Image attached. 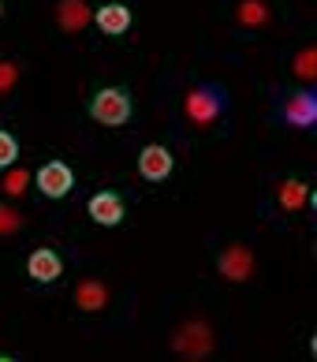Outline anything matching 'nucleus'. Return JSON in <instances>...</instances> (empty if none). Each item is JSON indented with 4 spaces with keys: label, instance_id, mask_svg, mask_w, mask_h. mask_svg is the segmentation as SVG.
Here are the masks:
<instances>
[{
    "label": "nucleus",
    "instance_id": "f257e3e1",
    "mask_svg": "<svg viewBox=\"0 0 317 362\" xmlns=\"http://www.w3.org/2000/svg\"><path fill=\"white\" fill-rule=\"evenodd\" d=\"M224 109H228V93H224V86H217V83H198L187 93V101H183V112H187V119L194 127L217 124V119L224 116Z\"/></svg>",
    "mask_w": 317,
    "mask_h": 362
},
{
    "label": "nucleus",
    "instance_id": "f03ea898",
    "mask_svg": "<svg viewBox=\"0 0 317 362\" xmlns=\"http://www.w3.org/2000/svg\"><path fill=\"white\" fill-rule=\"evenodd\" d=\"M131 112H135V105H131V93L124 86H104L90 98V116L104 127H124Z\"/></svg>",
    "mask_w": 317,
    "mask_h": 362
},
{
    "label": "nucleus",
    "instance_id": "7ed1b4c3",
    "mask_svg": "<svg viewBox=\"0 0 317 362\" xmlns=\"http://www.w3.org/2000/svg\"><path fill=\"white\" fill-rule=\"evenodd\" d=\"M172 351L179 358H209V351H213V329L205 321H183L172 332Z\"/></svg>",
    "mask_w": 317,
    "mask_h": 362
},
{
    "label": "nucleus",
    "instance_id": "20e7f679",
    "mask_svg": "<svg viewBox=\"0 0 317 362\" xmlns=\"http://www.w3.org/2000/svg\"><path fill=\"white\" fill-rule=\"evenodd\" d=\"M217 273L232 284H243V280L254 276V250L246 243H228L217 254Z\"/></svg>",
    "mask_w": 317,
    "mask_h": 362
},
{
    "label": "nucleus",
    "instance_id": "39448f33",
    "mask_svg": "<svg viewBox=\"0 0 317 362\" xmlns=\"http://www.w3.org/2000/svg\"><path fill=\"white\" fill-rule=\"evenodd\" d=\"M30 180L37 183V191H42L45 198H64L75 187V172L64 165V160H49V165H42Z\"/></svg>",
    "mask_w": 317,
    "mask_h": 362
},
{
    "label": "nucleus",
    "instance_id": "423d86ee",
    "mask_svg": "<svg viewBox=\"0 0 317 362\" xmlns=\"http://www.w3.org/2000/svg\"><path fill=\"white\" fill-rule=\"evenodd\" d=\"M86 213H90V221H94V224L116 228V224L127 217V206H124L120 191H97V194L86 202Z\"/></svg>",
    "mask_w": 317,
    "mask_h": 362
},
{
    "label": "nucleus",
    "instance_id": "0eeeda50",
    "mask_svg": "<svg viewBox=\"0 0 317 362\" xmlns=\"http://www.w3.org/2000/svg\"><path fill=\"white\" fill-rule=\"evenodd\" d=\"M280 119H284V124H292V127H299V131L313 127L317 124V98L310 90L292 93V98L280 105Z\"/></svg>",
    "mask_w": 317,
    "mask_h": 362
},
{
    "label": "nucleus",
    "instance_id": "6e6552de",
    "mask_svg": "<svg viewBox=\"0 0 317 362\" xmlns=\"http://www.w3.org/2000/svg\"><path fill=\"white\" fill-rule=\"evenodd\" d=\"M172 168H176V160H172L168 146H161V142H153L138 153V172H142V180H150V183H165L172 176Z\"/></svg>",
    "mask_w": 317,
    "mask_h": 362
},
{
    "label": "nucleus",
    "instance_id": "1a4fd4ad",
    "mask_svg": "<svg viewBox=\"0 0 317 362\" xmlns=\"http://www.w3.org/2000/svg\"><path fill=\"white\" fill-rule=\"evenodd\" d=\"M26 273H30V280H37V284H52V280H60V273H64V258L52 247H37L30 258H26Z\"/></svg>",
    "mask_w": 317,
    "mask_h": 362
},
{
    "label": "nucleus",
    "instance_id": "9d476101",
    "mask_svg": "<svg viewBox=\"0 0 317 362\" xmlns=\"http://www.w3.org/2000/svg\"><path fill=\"white\" fill-rule=\"evenodd\" d=\"M52 19H56V26L64 34H78V30H86V23L94 19V11H90L86 0H56Z\"/></svg>",
    "mask_w": 317,
    "mask_h": 362
},
{
    "label": "nucleus",
    "instance_id": "9b49d317",
    "mask_svg": "<svg viewBox=\"0 0 317 362\" xmlns=\"http://www.w3.org/2000/svg\"><path fill=\"white\" fill-rule=\"evenodd\" d=\"M75 306L78 310H86V314H97L109 306V284L97 276H86V280H78L75 284Z\"/></svg>",
    "mask_w": 317,
    "mask_h": 362
},
{
    "label": "nucleus",
    "instance_id": "f8f14e48",
    "mask_svg": "<svg viewBox=\"0 0 317 362\" xmlns=\"http://www.w3.org/2000/svg\"><path fill=\"white\" fill-rule=\"evenodd\" d=\"M94 23L101 26L104 34L120 37V34L131 30V8L127 4H104L101 11H94Z\"/></svg>",
    "mask_w": 317,
    "mask_h": 362
},
{
    "label": "nucleus",
    "instance_id": "ddd939ff",
    "mask_svg": "<svg viewBox=\"0 0 317 362\" xmlns=\"http://www.w3.org/2000/svg\"><path fill=\"white\" fill-rule=\"evenodd\" d=\"M276 198H280V209H302L310 202V187L302 180H287L280 191H276Z\"/></svg>",
    "mask_w": 317,
    "mask_h": 362
},
{
    "label": "nucleus",
    "instance_id": "4468645a",
    "mask_svg": "<svg viewBox=\"0 0 317 362\" xmlns=\"http://www.w3.org/2000/svg\"><path fill=\"white\" fill-rule=\"evenodd\" d=\"M235 19L246 26H265L269 23V4L265 0H239L235 4Z\"/></svg>",
    "mask_w": 317,
    "mask_h": 362
},
{
    "label": "nucleus",
    "instance_id": "2eb2a0df",
    "mask_svg": "<svg viewBox=\"0 0 317 362\" xmlns=\"http://www.w3.org/2000/svg\"><path fill=\"white\" fill-rule=\"evenodd\" d=\"M292 71L302 78V83H313V78H317V49H313V45L299 49V57H295V64H292Z\"/></svg>",
    "mask_w": 317,
    "mask_h": 362
},
{
    "label": "nucleus",
    "instance_id": "dca6fc26",
    "mask_svg": "<svg viewBox=\"0 0 317 362\" xmlns=\"http://www.w3.org/2000/svg\"><path fill=\"white\" fill-rule=\"evenodd\" d=\"M26 187H30V172H26V168H8V172H4V180H0V191L11 194V198L23 194Z\"/></svg>",
    "mask_w": 317,
    "mask_h": 362
},
{
    "label": "nucleus",
    "instance_id": "f3484780",
    "mask_svg": "<svg viewBox=\"0 0 317 362\" xmlns=\"http://www.w3.org/2000/svg\"><path fill=\"white\" fill-rule=\"evenodd\" d=\"M23 228H26V217H23V213L0 202V239H4V235H16V232H23Z\"/></svg>",
    "mask_w": 317,
    "mask_h": 362
},
{
    "label": "nucleus",
    "instance_id": "a211bd4d",
    "mask_svg": "<svg viewBox=\"0 0 317 362\" xmlns=\"http://www.w3.org/2000/svg\"><path fill=\"white\" fill-rule=\"evenodd\" d=\"M16 157H19V142L11 131H0V168H11L16 165Z\"/></svg>",
    "mask_w": 317,
    "mask_h": 362
},
{
    "label": "nucleus",
    "instance_id": "6ab92c4d",
    "mask_svg": "<svg viewBox=\"0 0 317 362\" xmlns=\"http://www.w3.org/2000/svg\"><path fill=\"white\" fill-rule=\"evenodd\" d=\"M19 75H23V71H19V64H16V60H0V98L16 90Z\"/></svg>",
    "mask_w": 317,
    "mask_h": 362
},
{
    "label": "nucleus",
    "instance_id": "aec40b11",
    "mask_svg": "<svg viewBox=\"0 0 317 362\" xmlns=\"http://www.w3.org/2000/svg\"><path fill=\"white\" fill-rule=\"evenodd\" d=\"M0 16H4V0H0Z\"/></svg>",
    "mask_w": 317,
    "mask_h": 362
}]
</instances>
